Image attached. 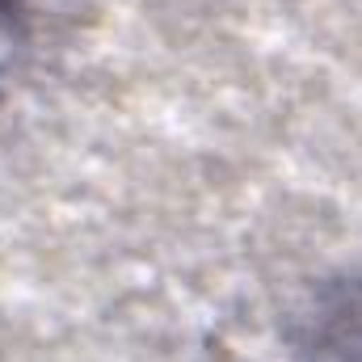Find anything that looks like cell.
<instances>
[{"mask_svg": "<svg viewBox=\"0 0 362 362\" xmlns=\"http://www.w3.org/2000/svg\"><path fill=\"white\" fill-rule=\"evenodd\" d=\"M21 55V8L17 0H0V89Z\"/></svg>", "mask_w": 362, "mask_h": 362, "instance_id": "cell-1", "label": "cell"}]
</instances>
